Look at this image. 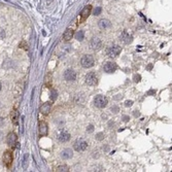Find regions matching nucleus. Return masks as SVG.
I'll use <instances>...</instances> for the list:
<instances>
[{"instance_id": "1", "label": "nucleus", "mask_w": 172, "mask_h": 172, "mask_svg": "<svg viewBox=\"0 0 172 172\" xmlns=\"http://www.w3.org/2000/svg\"><path fill=\"white\" fill-rule=\"evenodd\" d=\"M94 103L95 106L98 108H104L108 103L107 98L105 96H102V95H98V96L95 97L94 99Z\"/></svg>"}, {"instance_id": "2", "label": "nucleus", "mask_w": 172, "mask_h": 172, "mask_svg": "<svg viewBox=\"0 0 172 172\" xmlns=\"http://www.w3.org/2000/svg\"><path fill=\"white\" fill-rule=\"evenodd\" d=\"M94 63V58L91 55H85L81 60V64L83 68H91Z\"/></svg>"}, {"instance_id": "3", "label": "nucleus", "mask_w": 172, "mask_h": 172, "mask_svg": "<svg viewBox=\"0 0 172 172\" xmlns=\"http://www.w3.org/2000/svg\"><path fill=\"white\" fill-rule=\"evenodd\" d=\"M87 148H88V142L83 139H77L75 142H74V144H73V148H74L76 151H86Z\"/></svg>"}, {"instance_id": "4", "label": "nucleus", "mask_w": 172, "mask_h": 172, "mask_svg": "<svg viewBox=\"0 0 172 172\" xmlns=\"http://www.w3.org/2000/svg\"><path fill=\"white\" fill-rule=\"evenodd\" d=\"M86 83L89 86H96L97 83H98V77H97L96 73L95 72L88 73L86 76Z\"/></svg>"}, {"instance_id": "5", "label": "nucleus", "mask_w": 172, "mask_h": 172, "mask_svg": "<svg viewBox=\"0 0 172 172\" xmlns=\"http://www.w3.org/2000/svg\"><path fill=\"white\" fill-rule=\"evenodd\" d=\"M122 52V48L118 46H112L107 50V55L111 58H116Z\"/></svg>"}, {"instance_id": "6", "label": "nucleus", "mask_w": 172, "mask_h": 172, "mask_svg": "<svg viewBox=\"0 0 172 172\" xmlns=\"http://www.w3.org/2000/svg\"><path fill=\"white\" fill-rule=\"evenodd\" d=\"M90 46H91L92 50L98 51V50H100V48H102V41H101V39L98 37H93L91 42H90Z\"/></svg>"}, {"instance_id": "7", "label": "nucleus", "mask_w": 172, "mask_h": 172, "mask_svg": "<svg viewBox=\"0 0 172 172\" xmlns=\"http://www.w3.org/2000/svg\"><path fill=\"white\" fill-rule=\"evenodd\" d=\"M2 159H3V163H4L5 166H7V167L11 166V163H13V153H11V151H4Z\"/></svg>"}, {"instance_id": "8", "label": "nucleus", "mask_w": 172, "mask_h": 172, "mask_svg": "<svg viewBox=\"0 0 172 172\" xmlns=\"http://www.w3.org/2000/svg\"><path fill=\"white\" fill-rule=\"evenodd\" d=\"M120 39L124 43H131L132 41H133V36H132L128 31L124 30V31L122 32L121 36H120Z\"/></svg>"}, {"instance_id": "9", "label": "nucleus", "mask_w": 172, "mask_h": 172, "mask_svg": "<svg viewBox=\"0 0 172 172\" xmlns=\"http://www.w3.org/2000/svg\"><path fill=\"white\" fill-rule=\"evenodd\" d=\"M64 78L66 79L67 81H75L76 78V73L74 70L72 69H67L66 71L64 72Z\"/></svg>"}, {"instance_id": "10", "label": "nucleus", "mask_w": 172, "mask_h": 172, "mask_svg": "<svg viewBox=\"0 0 172 172\" xmlns=\"http://www.w3.org/2000/svg\"><path fill=\"white\" fill-rule=\"evenodd\" d=\"M17 140H18V137H17V135L15 134L14 132H11V133H8L7 137H6V142H7L8 145H11V146H15L17 143Z\"/></svg>"}, {"instance_id": "11", "label": "nucleus", "mask_w": 172, "mask_h": 172, "mask_svg": "<svg viewBox=\"0 0 172 172\" xmlns=\"http://www.w3.org/2000/svg\"><path fill=\"white\" fill-rule=\"evenodd\" d=\"M39 136L42 137V136H46L48 135V125L44 121H40L39 122Z\"/></svg>"}, {"instance_id": "12", "label": "nucleus", "mask_w": 172, "mask_h": 172, "mask_svg": "<svg viewBox=\"0 0 172 172\" xmlns=\"http://www.w3.org/2000/svg\"><path fill=\"white\" fill-rule=\"evenodd\" d=\"M116 70V64L113 62H106L104 64V71L107 73H112Z\"/></svg>"}, {"instance_id": "13", "label": "nucleus", "mask_w": 172, "mask_h": 172, "mask_svg": "<svg viewBox=\"0 0 172 172\" xmlns=\"http://www.w3.org/2000/svg\"><path fill=\"white\" fill-rule=\"evenodd\" d=\"M98 26L101 30H106L111 27V22L107 19H102L98 22Z\"/></svg>"}, {"instance_id": "14", "label": "nucleus", "mask_w": 172, "mask_h": 172, "mask_svg": "<svg viewBox=\"0 0 172 172\" xmlns=\"http://www.w3.org/2000/svg\"><path fill=\"white\" fill-rule=\"evenodd\" d=\"M11 123L15 126H18V123H19V111L17 109H13L11 112Z\"/></svg>"}, {"instance_id": "15", "label": "nucleus", "mask_w": 172, "mask_h": 172, "mask_svg": "<svg viewBox=\"0 0 172 172\" xmlns=\"http://www.w3.org/2000/svg\"><path fill=\"white\" fill-rule=\"evenodd\" d=\"M51 108H52V104L50 102L43 103L40 106V112L42 113V114H48V113L51 111Z\"/></svg>"}, {"instance_id": "16", "label": "nucleus", "mask_w": 172, "mask_h": 172, "mask_svg": "<svg viewBox=\"0 0 172 172\" xmlns=\"http://www.w3.org/2000/svg\"><path fill=\"white\" fill-rule=\"evenodd\" d=\"M73 35H74L73 30L70 29V28H68V29H66V31L64 32V34H63V39H64L65 41H69L70 39L73 37Z\"/></svg>"}, {"instance_id": "17", "label": "nucleus", "mask_w": 172, "mask_h": 172, "mask_svg": "<svg viewBox=\"0 0 172 172\" xmlns=\"http://www.w3.org/2000/svg\"><path fill=\"white\" fill-rule=\"evenodd\" d=\"M72 156H73V153L70 148H66V150H64V151L61 153V158L64 159V160H68V159L72 158Z\"/></svg>"}, {"instance_id": "18", "label": "nucleus", "mask_w": 172, "mask_h": 172, "mask_svg": "<svg viewBox=\"0 0 172 172\" xmlns=\"http://www.w3.org/2000/svg\"><path fill=\"white\" fill-rule=\"evenodd\" d=\"M58 139H59L60 142H67L68 140L70 139V134L69 133H67V132H63V133H61V134L58 136Z\"/></svg>"}, {"instance_id": "19", "label": "nucleus", "mask_w": 172, "mask_h": 172, "mask_svg": "<svg viewBox=\"0 0 172 172\" xmlns=\"http://www.w3.org/2000/svg\"><path fill=\"white\" fill-rule=\"evenodd\" d=\"M91 11H92V6L91 5H88V6H86V7L83 8V11H81V20L87 19V18L90 16V14H91Z\"/></svg>"}, {"instance_id": "20", "label": "nucleus", "mask_w": 172, "mask_h": 172, "mask_svg": "<svg viewBox=\"0 0 172 172\" xmlns=\"http://www.w3.org/2000/svg\"><path fill=\"white\" fill-rule=\"evenodd\" d=\"M28 164H29V153H25L23 157V161H22V166L25 170L27 169Z\"/></svg>"}, {"instance_id": "21", "label": "nucleus", "mask_w": 172, "mask_h": 172, "mask_svg": "<svg viewBox=\"0 0 172 172\" xmlns=\"http://www.w3.org/2000/svg\"><path fill=\"white\" fill-rule=\"evenodd\" d=\"M74 37H75L78 41H83V38H85V32H83V30H79V31H77V32L74 34Z\"/></svg>"}, {"instance_id": "22", "label": "nucleus", "mask_w": 172, "mask_h": 172, "mask_svg": "<svg viewBox=\"0 0 172 172\" xmlns=\"http://www.w3.org/2000/svg\"><path fill=\"white\" fill-rule=\"evenodd\" d=\"M56 171H58V172H67V171H69V168H68L66 165H60V166L57 168Z\"/></svg>"}, {"instance_id": "23", "label": "nucleus", "mask_w": 172, "mask_h": 172, "mask_svg": "<svg viewBox=\"0 0 172 172\" xmlns=\"http://www.w3.org/2000/svg\"><path fill=\"white\" fill-rule=\"evenodd\" d=\"M57 97H58V93H57V91H55V90H52V92H51V100H52V101H55V100L57 99Z\"/></svg>"}, {"instance_id": "24", "label": "nucleus", "mask_w": 172, "mask_h": 172, "mask_svg": "<svg viewBox=\"0 0 172 172\" xmlns=\"http://www.w3.org/2000/svg\"><path fill=\"white\" fill-rule=\"evenodd\" d=\"M103 138H104V133H102V132H100V133H97L96 134V139L97 140H102Z\"/></svg>"}, {"instance_id": "25", "label": "nucleus", "mask_w": 172, "mask_h": 172, "mask_svg": "<svg viewBox=\"0 0 172 172\" xmlns=\"http://www.w3.org/2000/svg\"><path fill=\"white\" fill-rule=\"evenodd\" d=\"M101 11H102L101 7H96L95 8V11H94V15L95 16H99V15L101 14Z\"/></svg>"}, {"instance_id": "26", "label": "nucleus", "mask_w": 172, "mask_h": 172, "mask_svg": "<svg viewBox=\"0 0 172 172\" xmlns=\"http://www.w3.org/2000/svg\"><path fill=\"white\" fill-rule=\"evenodd\" d=\"M140 79H141V76H140L139 74H136V75H134V81H135V83H139Z\"/></svg>"}, {"instance_id": "27", "label": "nucleus", "mask_w": 172, "mask_h": 172, "mask_svg": "<svg viewBox=\"0 0 172 172\" xmlns=\"http://www.w3.org/2000/svg\"><path fill=\"white\" fill-rule=\"evenodd\" d=\"M87 131H88V132H93V131H94V126H93V125H90V126L87 128Z\"/></svg>"}, {"instance_id": "28", "label": "nucleus", "mask_w": 172, "mask_h": 172, "mask_svg": "<svg viewBox=\"0 0 172 172\" xmlns=\"http://www.w3.org/2000/svg\"><path fill=\"white\" fill-rule=\"evenodd\" d=\"M132 104H133V101H132V100H129V101H126V102H125V105H126L127 107L131 106Z\"/></svg>"}, {"instance_id": "29", "label": "nucleus", "mask_w": 172, "mask_h": 172, "mask_svg": "<svg viewBox=\"0 0 172 172\" xmlns=\"http://www.w3.org/2000/svg\"><path fill=\"white\" fill-rule=\"evenodd\" d=\"M3 125H4V121L2 118H0V126H3Z\"/></svg>"}, {"instance_id": "30", "label": "nucleus", "mask_w": 172, "mask_h": 172, "mask_svg": "<svg viewBox=\"0 0 172 172\" xmlns=\"http://www.w3.org/2000/svg\"><path fill=\"white\" fill-rule=\"evenodd\" d=\"M111 111H116V112H118V107H113V108H111Z\"/></svg>"}, {"instance_id": "31", "label": "nucleus", "mask_w": 172, "mask_h": 172, "mask_svg": "<svg viewBox=\"0 0 172 172\" xmlns=\"http://www.w3.org/2000/svg\"><path fill=\"white\" fill-rule=\"evenodd\" d=\"M123 120H124L125 122H128V121H129V116H124V118H123Z\"/></svg>"}, {"instance_id": "32", "label": "nucleus", "mask_w": 172, "mask_h": 172, "mask_svg": "<svg viewBox=\"0 0 172 172\" xmlns=\"http://www.w3.org/2000/svg\"><path fill=\"white\" fill-rule=\"evenodd\" d=\"M108 148H108L107 145H106V146H105V148H103V151H108Z\"/></svg>"}, {"instance_id": "33", "label": "nucleus", "mask_w": 172, "mask_h": 172, "mask_svg": "<svg viewBox=\"0 0 172 172\" xmlns=\"http://www.w3.org/2000/svg\"><path fill=\"white\" fill-rule=\"evenodd\" d=\"M1 139H2V132L0 131V140H1Z\"/></svg>"}, {"instance_id": "34", "label": "nucleus", "mask_w": 172, "mask_h": 172, "mask_svg": "<svg viewBox=\"0 0 172 172\" xmlns=\"http://www.w3.org/2000/svg\"><path fill=\"white\" fill-rule=\"evenodd\" d=\"M134 116H139V113H138V111H135Z\"/></svg>"}, {"instance_id": "35", "label": "nucleus", "mask_w": 172, "mask_h": 172, "mask_svg": "<svg viewBox=\"0 0 172 172\" xmlns=\"http://www.w3.org/2000/svg\"><path fill=\"white\" fill-rule=\"evenodd\" d=\"M0 90H1V85H0Z\"/></svg>"}, {"instance_id": "36", "label": "nucleus", "mask_w": 172, "mask_h": 172, "mask_svg": "<svg viewBox=\"0 0 172 172\" xmlns=\"http://www.w3.org/2000/svg\"><path fill=\"white\" fill-rule=\"evenodd\" d=\"M0 106H1V105H0Z\"/></svg>"}]
</instances>
